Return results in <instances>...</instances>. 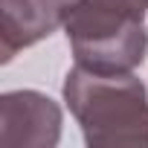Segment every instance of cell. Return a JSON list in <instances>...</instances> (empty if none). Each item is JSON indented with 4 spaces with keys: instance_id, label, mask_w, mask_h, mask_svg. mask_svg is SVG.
<instances>
[{
    "instance_id": "obj_1",
    "label": "cell",
    "mask_w": 148,
    "mask_h": 148,
    "mask_svg": "<svg viewBox=\"0 0 148 148\" xmlns=\"http://www.w3.org/2000/svg\"><path fill=\"white\" fill-rule=\"evenodd\" d=\"M64 102L90 148H148V96L131 70L76 64L64 79Z\"/></svg>"
},
{
    "instance_id": "obj_2",
    "label": "cell",
    "mask_w": 148,
    "mask_h": 148,
    "mask_svg": "<svg viewBox=\"0 0 148 148\" xmlns=\"http://www.w3.org/2000/svg\"><path fill=\"white\" fill-rule=\"evenodd\" d=\"M145 0H70L64 32L76 64L99 73H122L148 52Z\"/></svg>"
},
{
    "instance_id": "obj_3",
    "label": "cell",
    "mask_w": 148,
    "mask_h": 148,
    "mask_svg": "<svg viewBox=\"0 0 148 148\" xmlns=\"http://www.w3.org/2000/svg\"><path fill=\"white\" fill-rule=\"evenodd\" d=\"M61 136V108L38 90L0 99V148H52Z\"/></svg>"
},
{
    "instance_id": "obj_4",
    "label": "cell",
    "mask_w": 148,
    "mask_h": 148,
    "mask_svg": "<svg viewBox=\"0 0 148 148\" xmlns=\"http://www.w3.org/2000/svg\"><path fill=\"white\" fill-rule=\"evenodd\" d=\"M0 61H12L15 52L49 38L64 26L67 0H0Z\"/></svg>"
},
{
    "instance_id": "obj_5",
    "label": "cell",
    "mask_w": 148,
    "mask_h": 148,
    "mask_svg": "<svg viewBox=\"0 0 148 148\" xmlns=\"http://www.w3.org/2000/svg\"><path fill=\"white\" fill-rule=\"evenodd\" d=\"M145 6H148V0H145Z\"/></svg>"
},
{
    "instance_id": "obj_6",
    "label": "cell",
    "mask_w": 148,
    "mask_h": 148,
    "mask_svg": "<svg viewBox=\"0 0 148 148\" xmlns=\"http://www.w3.org/2000/svg\"><path fill=\"white\" fill-rule=\"evenodd\" d=\"M67 3H70V0H67Z\"/></svg>"
}]
</instances>
